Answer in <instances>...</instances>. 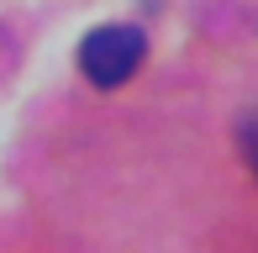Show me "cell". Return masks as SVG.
Masks as SVG:
<instances>
[{
    "mask_svg": "<svg viewBox=\"0 0 258 253\" xmlns=\"http://www.w3.org/2000/svg\"><path fill=\"white\" fill-rule=\"evenodd\" d=\"M143 53H148L143 32L126 27V21H111V27H95L79 42V69H85V79L95 90H116V85H126V79L137 74Z\"/></svg>",
    "mask_w": 258,
    "mask_h": 253,
    "instance_id": "6da1fadb",
    "label": "cell"
},
{
    "mask_svg": "<svg viewBox=\"0 0 258 253\" xmlns=\"http://www.w3.org/2000/svg\"><path fill=\"white\" fill-rule=\"evenodd\" d=\"M242 153H248V169L258 174V116H253L248 126H242Z\"/></svg>",
    "mask_w": 258,
    "mask_h": 253,
    "instance_id": "7a4b0ae2",
    "label": "cell"
}]
</instances>
